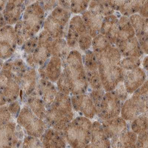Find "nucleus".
Segmentation results:
<instances>
[{
	"mask_svg": "<svg viewBox=\"0 0 148 148\" xmlns=\"http://www.w3.org/2000/svg\"><path fill=\"white\" fill-rule=\"evenodd\" d=\"M101 125L107 137L110 140L127 130L126 121L120 116L102 120Z\"/></svg>",
	"mask_w": 148,
	"mask_h": 148,
	"instance_id": "nucleus-21",
	"label": "nucleus"
},
{
	"mask_svg": "<svg viewBox=\"0 0 148 148\" xmlns=\"http://www.w3.org/2000/svg\"><path fill=\"white\" fill-rule=\"evenodd\" d=\"M136 147H147V132L138 134Z\"/></svg>",
	"mask_w": 148,
	"mask_h": 148,
	"instance_id": "nucleus-50",
	"label": "nucleus"
},
{
	"mask_svg": "<svg viewBox=\"0 0 148 148\" xmlns=\"http://www.w3.org/2000/svg\"><path fill=\"white\" fill-rule=\"evenodd\" d=\"M83 64L85 71H97L98 70V63L95 53L90 50L84 52L82 55Z\"/></svg>",
	"mask_w": 148,
	"mask_h": 148,
	"instance_id": "nucleus-37",
	"label": "nucleus"
},
{
	"mask_svg": "<svg viewBox=\"0 0 148 148\" xmlns=\"http://www.w3.org/2000/svg\"><path fill=\"white\" fill-rule=\"evenodd\" d=\"M129 18L137 39L147 34V18H144L138 13L134 14Z\"/></svg>",
	"mask_w": 148,
	"mask_h": 148,
	"instance_id": "nucleus-30",
	"label": "nucleus"
},
{
	"mask_svg": "<svg viewBox=\"0 0 148 148\" xmlns=\"http://www.w3.org/2000/svg\"><path fill=\"white\" fill-rule=\"evenodd\" d=\"M3 63H4L3 60H2L1 59H0V69H1V68L2 67V66L3 65Z\"/></svg>",
	"mask_w": 148,
	"mask_h": 148,
	"instance_id": "nucleus-61",
	"label": "nucleus"
},
{
	"mask_svg": "<svg viewBox=\"0 0 148 148\" xmlns=\"http://www.w3.org/2000/svg\"><path fill=\"white\" fill-rule=\"evenodd\" d=\"M38 36H33L27 40L20 46L21 50L24 55H26V56L29 54H32L34 51L37 45H38Z\"/></svg>",
	"mask_w": 148,
	"mask_h": 148,
	"instance_id": "nucleus-43",
	"label": "nucleus"
},
{
	"mask_svg": "<svg viewBox=\"0 0 148 148\" xmlns=\"http://www.w3.org/2000/svg\"><path fill=\"white\" fill-rule=\"evenodd\" d=\"M88 10L94 13L100 14L103 17L114 14L115 11L110 6L106 0L95 1L91 0Z\"/></svg>",
	"mask_w": 148,
	"mask_h": 148,
	"instance_id": "nucleus-32",
	"label": "nucleus"
},
{
	"mask_svg": "<svg viewBox=\"0 0 148 148\" xmlns=\"http://www.w3.org/2000/svg\"><path fill=\"white\" fill-rule=\"evenodd\" d=\"M147 113L140 114L131 123L132 130L137 135L147 132Z\"/></svg>",
	"mask_w": 148,
	"mask_h": 148,
	"instance_id": "nucleus-36",
	"label": "nucleus"
},
{
	"mask_svg": "<svg viewBox=\"0 0 148 148\" xmlns=\"http://www.w3.org/2000/svg\"><path fill=\"white\" fill-rule=\"evenodd\" d=\"M8 78L3 74L2 72H0V90L3 91L5 88V85L8 82Z\"/></svg>",
	"mask_w": 148,
	"mask_h": 148,
	"instance_id": "nucleus-55",
	"label": "nucleus"
},
{
	"mask_svg": "<svg viewBox=\"0 0 148 148\" xmlns=\"http://www.w3.org/2000/svg\"><path fill=\"white\" fill-rule=\"evenodd\" d=\"M147 61H148V57H147V56H145V58L143 59L142 65H143V69H145V71H147V64H148Z\"/></svg>",
	"mask_w": 148,
	"mask_h": 148,
	"instance_id": "nucleus-58",
	"label": "nucleus"
},
{
	"mask_svg": "<svg viewBox=\"0 0 148 148\" xmlns=\"http://www.w3.org/2000/svg\"><path fill=\"white\" fill-rule=\"evenodd\" d=\"M114 92L116 94L117 97L119 98V100L121 103H123L127 99L128 92H127L125 85L123 84V81L120 82L113 90Z\"/></svg>",
	"mask_w": 148,
	"mask_h": 148,
	"instance_id": "nucleus-47",
	"label": "nucleus"
},
{
	"mask_svg": "<svg viewBox=\"0 0 148 148\" xmlns=\"http://www.w3.org/2000/svg\"><path fill=\"white\" fill-rule=\"evenodd\" d=\"M134 36L135 32L130 23L129 17L120 16L119 17L117 42L130 39Z\"/></svg>",
	"mask_w": 148,
	"mask_h": 148,
	"instance_id": "nucleus-28",
	"label": "nucleus"
},
{
	"mask_svg": "<svg viewBox=\"0 0 148 148\" xmlns=\"http://www.w3.org/2000/svg\"><path fill=\"white\" fill-rule=\"evenodd\" d=\"M40 139L43 147L64 148L67 145L62 131H58L51 127L46 129Z\"/></svg>",
	"mask_w": 148,
	"mask_h": 148,
	"instance_id": "nucleus-19",
	"label": "nucleus"
},
{
	"mask_svg": "<svg viewBox=\"0 0 148 148\" xmlns=\"http://www.w3.org/2000/svg\"><path fill=\"white\" fill-rule=\"evenodd\" d=\"M58 92L57 88L53 82L47 79L39 77L38 84L33 92L41 98L47 108L52 104Z\"/></svg>",
	"mask_w": 148,
	"mask_h": 148,
	"instance_id": "nucleus-16",
	"label": "nucleus"
},
{
	"mask_svg": "<svg viewBox=\"0 0 148 148\" xmlns=\"http://www.w3.org/2000/svg\"><path fill=\"white\" fill-rule=\"evenodd\" d=\"M6 23L4 18L2 12H0V28L6 25Z\"/></svg>",
	"mask_w": 148,
	"mask_h": 148,
	"instance_id": "nucleus-59",
	"label": "nucleus"
},
{
	"mask_svg": "<svg viewBox=\"0 0 148 148\" xmlns=\"http://www.w3.org/2000/svg\"><path fill=\"white\" fill-rule=\"evenodd\" d=\"M147 7H148L147 0H146V1L144 3V4L142 5V6L141 7L140 9L139 10L138 14L144 18H147V16H148Z\"/></svg>",
	"mask_w": 148,
	"mask_h": 148,
	"instance_id": "nucleus-54",
	"label": "nucleus"
},
{
	"mask_svg": "<svg viewBox=\"0 0 148 148\" xmlns=\"http://www.w3.org/2000/svg\"><path fill=\"white\" fill-rule=\"evenodd\" d=\"M146 74L142 68L138 67L130 71H125L123 84L128 94H132L146 81Z\"/></svg>",
	"mask_w": 148,
	"mask_h": 148,
	"instance_id": "nucleus-17",
	"label": "nucleus"
},
{
	"mask_svg": "<svg viewBox=\"0 0 148 148\" xmlns=\"http://www.w3.org/2000/svg\"><path fill=\"white\" fill-rule=\"evenodd\" d=\"M7 105L9 112L12 116V117H13V119H16L21 109L19 101L15 100L7 104Z\"/></svg>",
	"mask_w": 148,
	"mask_h": 148,
	"instance_id": "nucleus-49",
	"label": "nucleus"
},
{
	"mask_svg": "<svg viewBox=\"0 0 148 148\" xmlns=\"http://www.w3.org/2000/svg\"><path fill=\"white\" fill-rule=\"evenodd\" d=\"M53 38L46 30L38 35V43L32 54L26 56V63L32 68L38 69L45 65L51 57V45Z\"/></svg>",
	"mask_w": 148,
	"mask_h": 148,
	"instance_id": "nucleus-5",
	"label": "nucleus"
},
{
	"mask_svg": "<svg viewBox=\"0 0 148 148\" xmlns=\"http://www.w3.org/2000/svg\"><path fill=\"white\" fill-rule=\"evenodd\" d=\"M43 66L47 79L53 83L56 82L62 72V60L51 56Z\"/></svg>",
	"mask_w": 148,
	"mask_h": 148,
	"instance_id": "nucleus-26",
	"label": "nucleus"
},
{
	"mask_svg": "<svg viewBox=\"0 0 148 148\" xmlns=\"http://www.w3.org/2000/svg\"><path fill=\"white\" fill-rule=\"evenodd\" d=\"M7 104V100L5 98V96L3 94V91L0 90V107L5 106Z\"/></svg>",
	"mask_w": 148,
	"mask_h": 148,
	"instance_id": "nucleus-57",
	"label": "nucleus"
},
{
	"mask_svg": "<svg viewBox=\"0 0 148 148\" xmlns=\"http://www.w3.org/2000/svg\"><path fill=\"white\" fill-rule=\"evenodd\" d=\"M81 17L88 34L94 38L100 33L104 17L100 14L87 10L81 14Z\"/></svg>",
	"mask_w": 148,
	"mask_h": 148,
	"instance_id": "nucleus-24",
	"label": "nucleus"
},
{
	"mask_svg": "<svg viewBox=\"0 0 148 148\" xmlns=\"http://www.w3.org/2000/svg\"><path fill=\"white\" fill-rule=\"evenodd\" d=\"M57 3L60 7L70 11V0H57Z\"/></svg>",
	"mask_w": 148,
	"mask_h": 148,
	"instance_id": "nucleus-56",
	"label": "nucleus"
},
{
	"mask_svg": "<svg viewBox=\"0 0 148 148\" xmlns=\"http://www.w3.org/2000/svg\"><path fill=\"white\" fill-rule=\"evenodd\" d=\"M7 104L17 100L20 96V87L19 84L13 79H8L7 85L3 90Z\"/></svg>",
	"mask_w": 148,
	"mask_h": 148,
	"instance_id": "nucleus-33",
	"label": "nucleus"
},
{
	"mask_svg": "<svg viewBox=\"0 0 148 148\" xmlns=\"http://www.w3.org/2000/svg\"><path fill=\"white\" fill-rule=\"evenodd\" d=\"M57 0H43L40 3L45 12L52 11L57 5Z\"/></svg>",
	"mask_w": 148,
	"mask_h": 148,
	"instance_id": "nucleus-51",
	"label": "nucleus"
},
{
	"mask_svg": "<svg viewBox=\"0 0 148 148\" xmlns=\"http://www.w3.org/2000/svg\"><path fill=\"white\" fill-rule=\"evenodd\" d=\"M56 82L57 90L58 92H62L66 95H71L69 84L65 74L62 72L60 77L58 79Z\"/></svg>",
	"mask_w": 148,
	"mask_h": 148,
	"instance_id": "nucleus-44",
	"label": "nucleus"
},
{
	"mask_svg": "<svg viewBox=\"0 0 148 148\" xmlns=\"http://www.w3.org/2000/svg\"><path fill=\"white\" fill-rule=\"evenodd\" d=\"M14 29L17 46H21L27 40L31 38V36L27 30L23 26L21 18L15 24Z\"/></svg>",
	"mask_w": 148,
	"mask_h": 148,
	"instance_id": "nucleus-38",
	"label": "nucleus"
},
{
	"mask_svg": "<svg viewBox=\"0 0 148 148\" xmlns=\"http://www.w3.org/2000/svg\"><path fill=\"white\" fill-rule=\"evenodd\" d=\"M91 0H70V11L72 14H79L87 10Z\"/></svg>",
	"mask_w": 148,
	"mask_h": 148,
	"instance_id": "nucleus-41",
	"label": "nucleus"
},
{
	"mask_svg": "<svg viewBox=\"0 0 148 148\" xmlns=\"http://www.w3.org/2000/svg\"><path fill=\"white\" fill-rule=\"evenodd\" d=\"M7 0H0V12H2L4 9Z\"/></svg>",
	"mask_w": 148,
	"mask_h": 148,
	"instance_id": "nucleus-60",
	"label": "nucleus"
},
{
	"mask_svg": "<svg viewBox=\"0 0 148 148\" xmlns=\"http://www.w3.org/2000/svg\"><path fill=\"white\" fill-rule=\"evenodd\" d=\"M16 121L27 135L39 139L48 127L45 120L36 116L26 104L21 109Z\"/></svg>",
	"mask_w": 148,
	"mask_h": 148,
	"instance_id": "nucleus-6",
	"label": "nucleus"
},
{
	"mask_svg": "<svg viewBox=\"0 0 148 148\" xmlns=\"http://www.w3.org/2000/svg\"><path fill=\"white\" fill-rule=\"evenodd\" d=\"M122 103L113 91L106 92L98 116L101 120L112 119L120 114Z\"/></svg>",
	"mask_w": 148,
	"mask_h": 148,
	"instance_id": "nucleus-11",
	"label": "nucleus"
},
{
	"mask_svg": "<svg viewBox=\"0 0 148 148\" xmlns=\"http://www.w3.org/2000/svg\"><path fill=\"white\" fill-rule=\"evenodd\" d=\"M92 1H103V0H92Z\"/></svg>",
	"mask_w": 148,
	"mask_h": 148,
	"instance_id": "nucleus-62",
	"label": "nucleus"
},
{
	"mask_svg": "<svg viewBox=\"0 0 148 148\" xmlns=\"http://www.w3.org/2000/svg\"><path fill=\"white\" fill-rule=\"evenodd\" d=\"M12 119L13 117L8 109L7 105L0 107V126L5 125Z\"/></svg>",
	"mask_w": 148,
	"mask_h": 148,
	"instance_id": "nucleus-48",
	"label": "nucleus"
},
{
	"mask_svg": "<svg viewBox=\"0 0 148 148\" xmlns=\"http://www.w3.org/2000/svg\"><path fill=\"white\" fill-rule=\"evenodd\" d=\"M140 46L141 47L143 53H148V46H147V34L141 37V38L138 39Z\"/></svg>",
	"mask_w": 148,
	"mask_h": 148,
	"instance_id": "nucleus-53",
	"label": "nucleus"
},
{
	"mask_svg": "<svg viewBox=\"0 0 148 148\" xmlns=\"http://www.w3.org/2000/svg\"><path fill=\"white\" fill-rule=\"evenodd\" d=\"M106 1L115 11H119L127 0H106Z\"/></svg>",
	"mask_w": 148,
	"mask_h": 148,
	"instance_id": "nucleus-52",
	"label": "nucleus"
},
{
	"mask_svg": "<svg viewBox=\"0 0 148 148\" xmlns=\"http://www.w3.org/2000/svg\"><path fill=\"white\" fill-rule=\"evenodd\" d=\"M39 79V75L36 69L28 66L27 69L23 74L20 80V96L21 100H26L27 98L35 90Z\"/></svg>",
	"mask_w": 148,
	"mask_h": 148,
	"instance_id": "nucleus-15",
	"label": "nucleus"
},
{
	"mask_svg": "<svg viewBox=\"0 0 148 148\" xmlns=\"http://www.w3.org/2000/svg\"><path fill=\"white\" fill-rule=\"evenodd\" d=\"M86 147H111L110 140L107 137L100 121L92 123L90 142Z\"/></svg>",
	"mask_w": 148,
	"mask_h": 148,
	"instance_id": "nucleus-20",
	"label": "nucleus"
},
{
	"mask_svg": "<svg viewBox=\"0 0 148 148\" xmlns=\"http://www.w3.org/2000/svg\"><path fill=\"white\" fill-rule=\"evenodd\" d=\"M62 72L68 82L71 95L87 92L89 86L82 56L78 51L73 49L62 60Z\"/></svg>",
	"mask_w": 148,
	"mask_h": 148,
	"instance_id": "nucleus-1",
	"label": "nucleus"
},
{
	"mask_svg": "<svg viewBox=\"0 0 148 148\" xmlns=\"http://www.w3.org/2000/svg\"><path fill=\"white\" fill-rule=\"evenodd\" d=\"M92 38L88 34V32H86L82 34L78 40V47L81 51L85 52L91 47Z\"/></svg>",
	"mask_w": 148,
	"mask_h": 148,
	"instance_id": "nucleus-46",
	"label": "nucleus"
},
{
	"mask_svg": "<svg viewBox=\"0 0 148 148\" xmlns=\"http://www.w3.org/2000/svg\"><path fill=\"white\" fill-rule=\"evenodd\" d=\"M105 93L106 91L104 90L103 88L98 90H91L90 93L89 95L94 104L97 115H98V114L99 113L101 104Z\"/></svg>",
	"mask_w": 148,
	"mask_h": 148,
	"instance_id": "nucleus-42",
	"label": "nucleus"
},
{
	"mask_svg": "<svg viewBox=\"0 0 148 148\" xmlns=\"http://www.w3.org/2000/svg\"><path fill=\"white\" fill-rule=\"evenodd\" d=\"M17 47L13 26L0 28V59L6 60L13 56Z\"/></svg>",
	"mask_w": 148,
	"mask_h": 148,
	"instance_id": "nucleus-10",
	"label": "nucleus"
},
{
	"mask_svg": "<svg viewBox=\"0 0 148 148\" xmlns=\"http://www.w3.org/2000/svg\"><path fill=\"white\" fill-rule=\"evenodd\" d=\"M26 105L32 112L39 118L44 120L46 113V107L41 98L35 93H32L26 100Z\"/></svg>",
	"mask_w": 148,
	"mask_h": 148,
	"instance_id": "nucleus-29",
	"label": "nucleus"
},
{
	"mask_svg": "<svg viewBox=\"0 0 148 148\" xmlns=\"http://www.w3.org/2000/svg\"><path fill=\"white\" fill-rule=\"evenodd\" d=\"M71 99L74 110L82 116L92 119L97 115L94 104L87 94L72 95Z\"/></svg>",
	"mask_w": 148,
	"mask_h": 148,
	"instance_id": "nucleus-13",
	"label": "nucleus"
},
{
	"mask_svg": "<svg viewBox=\"0 0 148 148\" xmlns=\"http://www.w3.org/2000/svg\"><path fill=\"white\" fill-rule=\"evenodd\" d=\"M17 123L10 121L0 126V147H17L22 145V142L16 136Z\"/></svg>",
	"mask_w": 148,
	"mask_h": 148,
	"instance_id": "nucleus-18",
	"label": "nucleus"
},
{
	"mask_svg": "<svg viewBox=\"0 0 148 148\" xmlns=\"http://www.w3.org/2000/svg\"><path fill=\"white\" fill-rule=\"evenodd\" d=\"M22 147H43L42 143L39 138L33 136L27 135L23 138Z\"/></svg>",
	"mask_w": 148,
	"mask_h": 148,
	"instance_id": "nucleus-45",
	"label": "nucleus"
},
{
	"mask_svg": "<svg viewBox=\"0 0 148 148\" xmlns=\"http://www.w3.org/2000/svg\"><path fill=\"white\" fill-rule=\"evenodd\" d=\"M145 113H147V94L134 91L132 97L121 105V117L126 121H132Z\"/></svg>",
	"mask_w": 148,
	"mask_h": 148,
	"instance_id": "nucleus-9",
	"label": "nucleus"
},
{
	"mask_svg": "<svg viewBox=\"0 0 148 148\" xmlns=\"http://www.w3.org/2000/svg\"><path fill=\"white\" fill-rule=\"evenodd\" d=\"M87 32L81 16L75 15L70 19L66 34V41L70 49H74L78 47L80 36Z\"/></svg>",
	"mask_w": 148,
	"mask_h": 148,
	"instance_id": "nucleus-12",
	"label": "nucleus"
},
{
	"mask_svg": "<svg viewBox=\"0 0 148 148\" xmlns=\"http://www.w3.org/2000/svg\"><path fill=\"white\" fill-rule=\"evenodd\" d=\"M73 119L71 97L58 92L52 104L46 110L44 120L47 127L62 131Z\"/></svg>",
	"mask_w": 148,
	"mask_h": 148,
	"instance_id": "nucleus-2",
	"label": "nucleus"
},
{
	"mask_svg": "<svg viewBox=\"0 0 148 148\" xmlns=\"http://www.w3.org/2000/svg\"><path fill=\"white\" fill-rule=\"evenodd\" d=\"M92 122L84 116H78L70 121L62 130L66 143L72 147H86L90 143Z\"/></svg>",
	"mask_w": 148,
	"mask_h": 148,
	"instance_id": "nucleus-3",
	"label": "nucleus"
},
{
	"mask_svg": "<svg viewBox=\"0 0 148 148\" xmlns=\"http://www.w3.org/2000/svg\"><path fill=\"white\" fill-rule=\"evenodd\" d=\"M27 68L28 65L23 59L10 58L3 63L0 72L4 74L8 79H13L19 84L23 74Z\"/></svg>",
	"mask_w": 148,
	"mask_h": 148,
	"instance_id": "nucleus-14",
	"label": "nucleus"
},
{
	"mask_svg": "<svg viewBox=\"0 0 148 148\" xmlns=\"http://www.w3.org/2000/svg\"><path fill=\"white\" fill-rule=\"evenodd\" d=\"M140 64V58L137 57L128 56L121 59L119 64V66L123 70L127 71L139 67Z\"/></svg>",
	"mask_w": 148,
	"mask_h": 148,
	"instance_id": "nucleus-40",
	"label": "nucleus"
},
{
	"mask_svg": "<svg viewBox=\"0 0 148 148\" xmlns=\"http://www.w3.org/2000/svg\"><path fill=\"white\" fill-rule=\"evenodd\" d=\"M146 0H127L119 10V13L124 16L129 17L138 13L142 5Z\"/></svg>",
	"mask_w": 148,
	"mask_h": 148,
	"instance_id": "nucleus-34",
	"label": "nucleus"
},
{
	"mask_svg": "<svg viewBox=\"0 0 148 148\" xmlns=\"http://www.w3.org/2000/svg\"><path fill=\"white\" fill-rule=\"evenodd\" d=\"M65 38L53 39L51 45V56H55L64 60L70 52Z\"/></svg>",
	"mask_w": 148,
	"mask_h": 148,
	"instance_id": "nucleus-31",
	"label": "nucleus"
},
{
	"mask_svg": "<svg viewBox=\"0 0 148 148\" xmlns=\"http://www.w3.org/2000/svg\"><path fill=\"white\" fill-rule=\"evenodd\" d=\"M71 13L69 10L56 5L45 19L43 30L53 39L65 38Z\"/></svg>",
	"mask_w": 148,
	"mask_h": 148,
	"instance_id": "nucleus-4",
	"label": "nucleus"
},
{
	"mask_svg": "<svg viewBox=\"0 0 148 148\" xmlns=\"http://www.w3.org/2000/svg\"><path fill=\"white\" fill-rule=\"evenodd\" d=\"M25 8V5L16 4L10 0H7L5 7L2 11L6 24L11 26L15 25L21 18Z\"/></svg>",
	"mask_w": 148,
	"mask_h": 148,
	"instance_id": "nucleus-25",
	"label": "nucleus"
},
{
	"mask_svg": "<svg viewBox=\"0 0 148 148\" xmlns=\"http://www.w3.org/2000/svg\"><path fill=\"white\" fill-rule=\"evenodd\" d=\"M21 19L31 37L36 35L43 27L45 19V11L41 4L34 2L26 7Z\"/></svg>",
	"mask_w": 148,
	"mask_h": 148,
	"instance_id": "nucleus-7",
	"label": "nucleus"
},
{
	"mask_svg": "<svg viewBox=\"0 0 148 148\" xmlns=\"http://www.w3.org/2000/svg\"><path fill=\"white\" fill-rule=\"evenodd\" d=\"M138 135L132 130H127L110 139L111 147H136Z\"/></svg>",
	"mask_w": 148,
	"mask_h": 148,
	"instance_id": "nucleus-27",
	"label": "nucleus"
},
{
	"mask_svg": "<svg viewBox=\"0 0 148 148\" xmlns=\"http://www.w3.org/2000/svg\"><path fill=\"white\" fill-rule=\"evenodd\" d=\"M112 45L106 37L100 33L92 38L91 46L96 55L103 53Z\"/></svg>",
	"mask_w": 148,
	"mask_h": 148,
	"instance_id": "nucleus-35",
	"label": "nucleus"
},
{
	"mask_svg": "<svg viewBox=\"0 0 148 148\" xmlns=\"http://www.w3.org/2000/svg\"><path fill=\"white\" fill-rule=\"evenodd\" d=\"M86 77L91 90H98L103 88L98 70L85 71Z\"/></svg>",
	"mask_w": 148,
	"mask_h": 148,
	"instance_id": "nucleus-39",
	"label": "nucleus"
},
{
	"mask_svg": "<svg viewBox=\"0 0 148 148\" xmlns=\"http://www.w3.org/2000/svg\"><path fill=\"white\" fill-rule=\"evenodd\" d=\"M119 17L114 14L104 17L100 30V33L106 37L114 46H116L117 42Z\"/></svg>",
	"mask_w": 148,
	"mask_h": 148,
	"instance_id": "nucleus-22",
	"label": "nucleus"
},
{
	"mask_svg": "<svg viewBox=\"0 0 148 148\" xmlns=\"http://www.w3.org/2000/svg\"><path fill=\"white\" fill-rule=\"evenodd\" d=\"M98 63L103 88L106 92L113 91L120 82L123 81L125 71L119 65L106 62L98 60Z\"/></svg>",
	"mask_w": 148,
	"mask_h": 148,
	"instance_id": "nucleus-8",
	"label": "nucleus"
},
{
	"mask_svg": "<svg viewBox=\"0 0 148 148\" xmlns=\"http://www.w3.org/2000/svg\"><path fill=\"white\" fill-rule=\"evenodd\" d=\"M116 46L118 48L122 56H133L140 58L143 55V52L136 36L125 40L117 42Z\"/></svg>",
	"mask_w": 148,
	"mask_h": 148,
	"instance_id": "nucleus-23",
	"label": "nucleus"
}]
</instances>
